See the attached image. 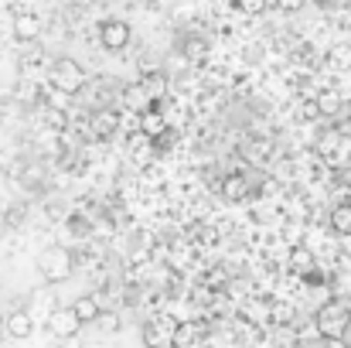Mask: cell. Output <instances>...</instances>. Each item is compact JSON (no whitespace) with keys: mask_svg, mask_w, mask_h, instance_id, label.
Segmentation results:
<instances>
[{"mask_svg":"<svg viewBox=\"0 0 351 348\" xmlns=\"http://www.w3.org/2000/svg\"><path fill=\"white\" fill-rule=\"evenodd\" d=\"M341 348H351V342H341Z\"/></svg>","mask_w":351,"mask_h":348,"instance_id":"cell-27","label":"cell"},{"mask_svg":"<svg viewBox=\"0 0 351 348\" xmlns=\"http://www.w3.org/2000/svg\"><path fill=\"white\" fill-rule=\"evenodd\" d=\"M222 195H226L229 202L249 198V178H245V174H226V178H222Z\"/></svg>","mask_w":351,"mask_h":348,"instance_id":"cell-11","label":"cell"},{"mask_svg":"<svg viewBox=\"0 0 351 348\" xmlns=\"http://www.w3.org/2000/svg\"><path fill=\"white\" fill-rule=\"evenodd\" d=\"M328 65H331L335 72H348L351 69V45H335V48L328 51Z\"/></svg>","mask_w":351,"mask_h":348,"instance_id":"cell-15","label":"cell"},{"mask_svg":"<svg viewBox=\"0 0 351 348\" xmlns=\"http://www.w3.org/2000/svg\"><path fill=\"white\" fill-rule=\"evenodd\" d=\"M331 161H335L338 167H348L351 164V137H341V143H338V150L331 154Z\"/></svg>","mask_w":351,"mask_h":348,"instance_id":"cell-18","label":"cell"},{"mask_svg":"<svg viewBox=\"0 0 351 348\" xmlns=\"http://www.w3.org/2000/svg\"><path fill=\"white\" fill-rule=\"evenodd\" d=\"M143 3H157V0H143Z\"/></svg>","mask_w":351,"mask_h":348,"instance_id":"cell-28","label":"cell"},{"mask_svg":"<svg viewBox=\"0 0 351 348\" xmlns=\"http://www.w3.org/2000/svg\"><path fill=\"white\" fill-rule=\"evenodd\" d=\"M317 110H321V116H338L345 110V103H341V96L335 89H321L317 93Z\"/></svg>","mask_w":351,"mask_h":348,"instance_id":"cell-13","label":"cell"},{"mask_svg":"<svg viewBox=\"0 0 351 348\" xmlns=\"http://www.w3.org/2000/svg\"><path fill=\"white\" fill-rule=\"evenodd\" d=\"M143 103H147V93H143V86H130V89H126V106L143 113V110H147Z\"/></svg>","mask_w":351,"mask_h":348,"instance_id":"cell-17","label":"cell"},{"mask_svg":"<svg viewBox=\"0 0 351 348\" xmlns=\"http://www.w3.org/2000/svg\"><path fill=\"white\" fill-rule=\"evenodd\" d=\"M140 133H143L147 140H160V137H167V116L160 113L154 103L140 113Z\"/></svg>","mask_w":351,"mask_h":348,"instance_id":"cell-7","label":"cell"},{"mask_svg":"<svg viewBox=\"0 0 351 348\" xmlns=\"http://www.w3.org/2000/svg\"><path fill=\"white\" fill-rule=\"evenodd\" d=\"M72 311H75V318H79L82 325H96V318L103 314V308H99L96 297H79V301L72 304Z\"/></svg>","mask_w":351,"mask_h":348,"instance_id":"cell-12","label":"cell"},{"mask_svg":"<svg viewBox=\"0 0 351 348\" xmlns=\"http://www.w3.org/2000/svg\"><path fill=\"white\" fill-rule=\"evenodd\" d=\"M300 116H304V119H317V116H321V110H317V100L304 103V106H300Z\"/></svg>","mask_w":351,"mask_h":348,"instance_id":"cell-24","label":"cell"},{"mask_svg":"<svg viewBox=\"0 0 351 348\" xmlns=\"http://www.w3.org/2000/svg\"><path fill=\"white\" fill-rule=\"evenodd\" d=\"M184 55H188V58H202V55H205V41H202V38H188Z\"/></svg>","mask_w":351,"mask_h":348,"instance_id":"cell-21","label":"cell"},{"mask_svg":"<svg viewBox=\"0 0 351 348\" xmlns=\"http://www.w3.org/2000/svg\"><path fill=\"white\" fill-rule=\"evenodd\" d=\"M38 273L48 283H62V280H69L75 273V259H72V253L65 246H48L38 256Z\"/></svg>","mask_w":351,"mask_h":348,"instance_id":"cell-2","label":"cell"},{"mask_svg":"<svg viewBox=\"0 0 351 348\" xmlns=\"http://www.w3.org/2000/svg\"><path fill=\"white\" fill-rule=\"evenodd\" d=\"M290 266L307 277V273L314 270V253H311L307 246H293V249H290Z\"/></svg>","mask_w":351,"mask_h":348,"instance_id":"cell-14","label":"cell"},{"mask_svg":"<svg viewBox=\"0 0 351 348\" xmlns=\"http://www.w3.org/2000/svg\"><path fill=\"white\" fill-rule=\"evenodd\" d=\"M72 229L79 232V235H82V232H89V222H82V216H75V222H72Z\"/></svg>","mask_w":351,"mask_h":348,"instance_id":"cell-25","label":"cell"},{"mask_svg":"<svg viewBox=\"0 0 351 348\" xmlns=\"http://www.w3.org/2000/svg\"><path fill=\"white\" fill-rule=\"evenodd\" d=\"M89 126H93V133H96L99 140L113 137V133H117V126H119L117 110H110V106H103V110H93V116H89Z\"/></svg>","mask_w":351,"mask_h":348,"instance_id":"cell-9","label":"cell"},{"mask_svg":"<svg viewBox=\"0 0 351 348\" xmlns=\"http://www.w3.org/2000/svg\"><path fill=\"white\" fill-rule=\"evenodd\" d=\"M86 69L75 62V58H58L51 65V86L62 93V96H79L86 89Z\"/></svg>","mask_w":351,"mask_h":348,"instance_id":"cell-3","label":"cell"},{"mask_svg":"<svg viewBox=\"0 0 351 348\" xmlns=\"http://www.w3.org/2000/svg\"><path fill=\"white\" fill-rule=\"evenodd\" d=\"M117 348H119V345H117Z\"/></svg>","mask_w":351,"mask_h":348,"instance_id":"cell-29","label":"cell"},{"mask_svg":"<svg viewBox=\"0 0 351 348\" xmlns=\"http://www.w3.org/2000/svg\"><path fill=\"white\" fill-rule=\"evenodd\" d=\"M331 229L338 232V235H348L351 232V205H338V209L331 212Z\"/></svg>","mask_w":351,"mask_h":348,"instance_id":"cell-16","label":"cell"},{"mask_svg":"<svg viewBox=\"0 0 351 348\" xmlns=\"http://www.w3.org/2000/svg\"><path fill=\"white\" fill-rule=\"evenodd\" d=\"M96 325H99L103 332H119V318L117 314H110V311H103V314L96 318Z\"/></svg>","mask_w":351,"mask_h":348,"instance_id":"cell-20","label":"cell"},{"mask_svg":"<svg viewBox=\"0 0 351 348\" xmlns=\"http://www.w3.org/2000/svg\"><path fill=\"white\" fill-rule=\"evenodd\" d=\"M3 222H7V226H21V222H24V205H10V209L3 212Z\"/></svg>","mask_w":351,"mask_h":348,"instance_id":"cell-22","label":"cell"},{"mask_svg":"<svg viewBox=\"0 0 351 348\" xmlns=\"http://www.w3.org/2000/svg\"><path fill=\"white\" fill-rule=\"evenodd\" d=\"M178 328H181V325H178L171 314H157V318H150V321L143 325L140 338H143L147 348H174L178 345Z\"/></svg>","mask_w":351,"mask_h":348,"instance_id":"cell-4","label":"cell"},{"mask_svg":"<svg viewBox=\"0 0 351 348\" xmlns=\"http://www.w3.org/2000/svg\"><path fill=\"white\" fill-rule=\"evenodd\" d=\"M304 3H307V0H276V7H280V10H287V14L304 10Z\"/></svg>","mask_w":351,"mask_h":348,"instance_id":"cell-23","label":"cell"},{"mask_svg":"<svg viewBox=\"0 0 351 348\" xmlns=\"http://www.w3.org/2000/svg\"><path fill=\"white\" fill-rule=\"evenodd\" d=\"M130 38H133V31H130V24L123 17H110V21L99 24V45L106 51H123L130 45Z\"/></svg>","mask_w":351,"mask_h":348,"instance_id":"cell-5","label":"cell"},{"mask_svg":"<svg viewBox=\"0 0 351 348\" xmlns=\"http://www.w3.org/2000/svg\"><path fill=\"white\" fill-rule=\"evenodd\" d=\"M62 348H82V345H79L75 338H69V342H65V345H62Z\"/></svg>","mask_w":351,"mask_h":348,"instance_id":"cell-26","label":"cell"},{"mask_svg":"<svg viewBox=\"0 0 351 348\" xmlns=\"http://www.w3.org/2000/svg\"><path fill=\"white\" fill-rule=\"evenodd\" d=\"M79 328H82V321L75 318V311H72V308H58V311L51 314V332H55V338H58V342L75 338V335H79Z\"/></svg>","mask_w":351,"mask_h":348,"instance_id":"cell-6","label":"cell"},{"mask_svg":"<svg viewBox=\"0 0 351 348\" xmlns=\"http://www.w3.org/2000/svg\"><path fill=\"white\" fill-rule=\"evenodd\" d=\"M3 328H7V335H10L14 342H24V338L34 335V318H31L27 311H10Z\"/></svg>","mask_w":351,"mask_h":348,"instance_id":"cell-8","label":"cell"},{"mask_svg":"<svg viewBox=\"0 0 351 348\" xmlns=\"http://www.w3.org/2000/svg\"><path fill=\"white\" fill-rule=\"evenodd\" d=\"M314 325H317V335H321V338H328V342H345V335H348V328H351L348 304H345V301H328V304H321L317 314H314Z\"/></svg>","mask_w":351,"mask_h":348,"instance_id":"cell-1","label":"cell"},{"mask_svg":"<svg viewBox=\"0 0 351 348\" xmlns=\"http://www.w3.org/2000/svg\"><path fill=\"white\" fill-rule=\"evenodd\" d=\"M41 34V21L34 14H17L14 17V38L17 41H38Z\"/></svg>","mask_w":351,"mask_h":348,"instance_id":"cell-10","label":"cell"},{"mask_svg":"<svg viewBox=\"0 0 351 348\" xmlns=\"http://www.w3.org/2000/svg\"><path fill=\"white\" fill-rule=\"evenodd\" d=\"M235 7H239L242 14H249V17H259V14L269 7V0H235Z\"/></svg>","mask_w":351,"mask_h":348,"instance_id":"cell-19","label":"cell"}]
</instances>
